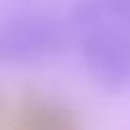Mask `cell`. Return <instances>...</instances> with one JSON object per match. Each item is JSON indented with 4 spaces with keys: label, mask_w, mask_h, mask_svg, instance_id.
Here are the masks:
<instances>
[{
    "label": "cell",
    "mask_w": 130,
    "mask_h": 130,
    "mask_svg": "<svg viewBox=\"0 0 130 130\" xmlns=\"http://www.w3.org/2000/svg\"><path fill=\"white\" fill-rule=\"evenodd\" d=\"M4 118L22 130L79 128V112L63 98L47 91H22L14 100H8Z\"/></svg>",
    "instance_id": "cell-3"
},
{
    "label": "cell",
    "mask_w": 130,
    "mask_h": 130,
    "mask_svg": "<svg viewBox=\"0 0 130 130\" xmlns=\"http://www.w3.org/2000/svg\"><path fill=\"white\" fill-rule=\"evenodd\" d=\"M95 6L106 22L130 28V0H95Z\"/></svg>",
    "instance_id": "cell-4"
},
{
    "label": "cell",
    "mask_w": 130,
    "mask_h": 130,
    "mask_svg": "<svg viewBox=\"0 0 130 130\" xmlns=\"http://www.w3.org/2000/svg\"><path fill=\"white\" fill-rule=\"evenodd\" d=\"M71 43L65 18L49 12L20 10L0 18V63L28 67L51 61Z\"/></svg>",
    "instance_id": "cell-1"
},
{
    "label": "cell",
    "mask_w": 130,
    "mask_h": 130,
    "mask_svg": "<svg viewBox=\"0 0 130 130\" xmlns=\"http://www.w3.org/2000/svg\"><path fill=\"white\" fill-rule=\"evenodd\" d=\"M87 75L102 89H130V28L102 22L71 37Z\"/></svg>",
    "instance_id": "cell-2"
}]
</instances>
